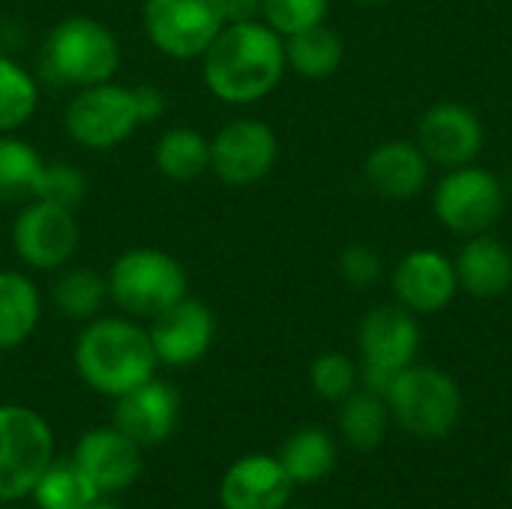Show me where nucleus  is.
<instances>
[{
  "mask_svg": "<svg viewBox=\"0 0 512 509\" xmlns=\"http://www.w3.org/2000/svg\"><path fill=\"white\" fill-rule=\"evenodd\" d=\"M285 69V39L261 18L228 21L201 54L207 90L228 105H252L270 96Z\"/></svg>",
  "mask_w": 512,
  "mask_h": 509,
  "instance_id": "f257e3e1",
  "label": "nucleus"
},
{
  "mask_svg": "<svg viewBox=\"0 0 512 509\" xmlns=\"http://www.w3.org/2000/svg\"><path fill=\"white\" fill-rule=\"evenodd\" d=\"M75 372L99 396L117 399L156 378L159 360L147 327L129 315L93 318L75 339Z\"/></svg>",
  "mask_w": 512,
  "mask_h": 509,
  "instance_id": "f03ea898",
  "label": "nucleus"
},
{
  "mask_svg": "<svg viewBox=\"0 0 512 509\" xmlns=\"http://www.w3.org/2000/svg\"><path fill=\"white\" fill-rule=\"evenodd\" d=\"M165 114V93L153 84H117L102 81L93 87L75 90L66 102L63 126L66 135L84 150H111L132 138L144 123H153Z\"/></svg>",
  "mask_w": 512,
  "mask_h": 509,
  "instance_id": "7ed1b4c3",
  "label": "nucleus"
},
{
  "mask_svg": "<svg viewBox=\"0 0 512 509\" xmlns=\"http://www.w3.org/2000/svg\"><path fill=\"white\" fill-rule=\"evenodd\" d=\"M45 72L66 87H93L114 81L123 63L120 39L114 30L90 15H69L57 21L42 42Z\"/></svg>",
  "mask_w": 512,
  "mask_h": 509,
  "instance_id": "20e7f679",
  "label": "nucleus"
},
{
  "mask_svg": "<svg viewBox=\"0 0 512 509\" xmlns=\"http://www.w3.org/2000/svg\"><path fill=\"white\" fill-rule=\"evenodd\" d=\"M108 300L135 321H150L189 294L186 267L162 249H129L105 273Z\"/></svg>",
  "mask_w": 512,
  "mask_h": 509,
  "instance_id": "39448f33",
  "label": "nucleus"
},
{
  "mask_svg": "<svg viewBox=\"0 0 512 509\" xmlns=\"http://www.w3.org/2000/svg\"><path fill=\"white\" fill-rule=\"evenodd\" d=\"M51 423L27 405H0V504L30 498L42 471L57 459Z\"/></svg>",
  "mask_w": 512,
  "mask_h": 509,
  "instance_id": "423d86ee",
  "label": "nucleus"
},
{
  "mask_svg": "<svg viewBox=\"0 0 512 509\" xmlns=\"http://www.w3.org/2000/svg\"><path fill=\"white\" fill-rule=\"evenodd\" d=\"M387 405L399 426L417 438H444L462 417L459 384L435 366H405L390 393Z\"/></svg>",
  "mask_w": 512,
  "mask_h": 509,
  "instance_id": "0eeeda50",
  "label": "nucleus"
},
{
  "mask_svg": "<svg viewBox=\"0 0 512 509\" xmlns=\"http://www.w3.org/2000/svg\"><path fill=\"white\" fill-rule=\"evenodd\" d=\"M144 33L165 57H201L228 24L225 0H144Z\"/></svg>",
  "mask_w": 512,
  "mask_h": 509,
  "instance_id": "6e6552de",
  "label": "nucleus"
},
{
  "mask_svg": "<svg viewBox=\"0 0 512 509\" xmlns=\"http://www.w3.org/2000/svg\"><path fill=\"white\" fill-rule=\"evenodd\" d=\"M435 216L444 228L462 237L486 234L504 213L501 180L477 165L450 168L432 198Z\"/></svg>",
  "mask_w": 512,
  "mask_h": 509,
  "instance_id": "1a4fd4ad",
  "label": "nucleus"
},
{
  "mask_svg": "<svg viewBox=\"0 0 512 509\" xmlns=\"http://www.w3.org/2000/svg\"><path fill=\"white\" fill-rule=\"evenodd\" d=\"M9 237L15 258L30 270H63L78 252L75 210L45 198H33L21 204Z\"/></svg>",
  "mask_w": 512,
  "mask_h": 509,
  "instance_id": "9d476101",
  "label": "nucleus"
},
{
  "mask_svg": "<svg viewBox=\"0 0 512 509\" xmlns=\"http://www.w3.org/2000/svg\"><path fill=\"white\" fill-rule=\"evenodd\" d=\"M279 159L276 132L255 117L225 123L210 138V171L225 186H252L264 180Z\"/></svg>",
  "mask_w": 512,
  "mask_h": 509,
  "instance_id": "9b49d317",
  "label": "nucleus"
},
{
  "mask_svg": "<svg viewBox=\"0 0 512 509\" xmlns=\"http://www.w3.org/2000/svg\"><path fill=\"white\" fill-rule=\"evenodd\" d=\"M147 333H150L159 366L183 369V366L204 360L207 351L213 348L216 315L204 300L186 294L180 303H174L162 315L150 318Z\"/></svg>",
  "mask_w": 512,
  "mask_h": 509,
  "instance_id": "f8f14e48",
  "label": "nucleus"
},
{
  "mask_svg": "<svg viewBox=\"0 0 512 509\" xmlns=\"http://www.w3.org/2000/svg\"><path fill=\"white\" fill-rule=\"evenodd\" d=\"M72 462L84 471L99 498H108L138 483L144 471V450L117 426H96L78 438Z\"/></svg>",
  "mask_w": 512,
  "mask_h": 509,
  "instance_id": "ddd939ff",
  "label": "nucleus"
},
{
  "mask_svg": "<svg viewBox=\"0 0 512 509\" xmlns=\"http://www.w3.org/2000/svg\"><path fill=\"white\" fill-rule=\"evenodd\" d=\"M177 423H180V393L168 381L150 378L114 399L111 426H117L141 450L165 444L177 432Z\"/></svg>",
  "mask_w": 512,
  "mask_h": 509,
  "instance_id": "4468645a",
  "label": "nucleus"
},
{
  "mask_svg": "<svg viewBox=\"0 0 512 509\" xmlns=\"http://www.w3.org/2000/svg\"><path fill=\"white\" fill-rule=\"evenodd\" d=\"M417 147L435 165L444 168L471 165L483 147V123L468 105L438 102L420 117Z\"/></svg>",
  "mask_w": 512,
  "mask_h": 509,
  "instance_id": "2eb2a0df",
  "label": "nucleus"
},
{
  "mask_svg": "<svg viewBox=\"0 0 512 509\" xmlns=\"http://www.w3.org/2000/svg\"><path fill=\"white\" fill-rule=\"evenodd\" d=\"M291 495L294 480L282 468L279 456H240L219 480L222 509H285L291 507Z\"/></svg>",
  "mask_w": 512,
  "mask_h": 509,
  "instance_id": "dca6fc26",
  "label": "nucleus"
},
{
  "mask_svg": "<svg viewBox=\"0 0 512 509\" xmlns=\"http://www.w3.org/2000/svg\"><path fill=\"white\" fill-rule=\"evenodd\" d=\"M363 366L402 372L414 363L420 348V327L405 306H378L363 315L357 330Z\"/></svg>",
  "mask_w": 512,
  "mask_h": 509,
  "instance_id": "f3484780",
  "label": "nucleus"
},
{
  "mask_svg": "<svg viewBox=\"0 0 512 509\" xmlns=\"http://www.w3.org/2000/svg\"><path fill=\"white\" fill-rule=\"evenodd\" d=\"M393 291L408 312L432 315L453 303L459 291L456 264L432 249L411 252L399 261L393 273Z\"/></svg>",
  "mask_w": 512,
  "mask_h": 509,
  "instance_id": "a211bd4d",
  "label": "nucleus"
},
{
  "mask_svg": "<svg viewBox=\"0 0 512 509\" xmlns=\"http://www.w3.org/2000/svg\"><path fill=\"white\" fill-rule=\"evenodd\" d=\"M429 177V159L411 141H384L366 159V183L387 201L414 198Z\"/></svg>",
  "mask_w": 512,
  "mask_h": 509,
  "instance_id": "6ab92c4d",
  "label": "nucleus"
},
{
  "mask_svg": "<svg viewBox=\"0 0 512 509\" xmlns=\"http://www.w3.org/2000/svg\"><path fill=\"white\" fill-rule=\"evenodd\" d=\"M456 264V279L459 288H465L477 300H492L510 291L512 285V252L495 237L477 234L471 237Z\"/></svg>",
  "mask_w": 512,
  "mask_h": 509,
  "instance_id": "aec40b11",
  "label": "nucleus"
},
{
  "mask_svg": "<svg viewBox=\"0 0 512 509\" xmlns=\"http://www.w3.org/2000/svg\"><path fill=\"white\" fill-rule=\"evenodd\" d=\"M42 318V294L21 270H0V351L21 348Z\"/></svg>",
  "mask_w": 512,
  "mask_h": 509,
  "instance_id": "412c9836",
  "label": "nucleus"
},
{
  "mask_svg": "<svg viewBox=\"0 0 512 509\" xmlns=\"http://www.w3.org/2000/svg\"><path fill=\"white\" fill-rule=\"evenodd\" d=\"M156 171L174 183L201 180L210 171V141L189 126H174L159 135L153 147Z\"/></svg>",
  "mask_w": 512,
  "mask_h": 509,
  "instance_id": "4be33fe9",
  "label": "nucleus"
},
{
  "mask_svg": "<svg viewBox=\"0 0 512 509\" xmlns=\"http://www.w3.org/2000/svg\"><path fill=\"white\" fill-rule=\"evenodd\" d=\"M279 462L294 486H312L327 480L336 468V444L324 429L306 426L285 438V444L279 447Z\"/></svg>",
  "mask_w": 512,
  "mask_h": 509,
  "instance_id": "5701e85b",
  "label": "nucleus"
},
{
  "mask_svg": "<svg viewBox=\"0 0 512 509\" xmlns=\"http://www.w3.org/2000/svg\"><path fill=\"white\" fill-rule=\"evenodd\" d=\"M387 426H390L387 399L369 390H354L339 402V432L354 450L369 453L381 447V441L387 438Z\"/></svg>",
  "mask_w": 512,
  "mask_h": 509,
  "instance_id": "b1692460",
  "label": "nucleus"
},
{
  "mask_svg": "<svg viewBox=\"0 0 512 509\" xmlns=\"http://www.w3.org/2000/svg\"><path fill=\"white\" fill-rule=\"evenodd\" d=\"M45 159L33 144L0 135V204H27L39 192Z\"/></svg>",
  "mask_w": 512,
  "mask_h": 509,
  "instance_id": "393cba45",
  "label": "nucleus"
},
{
  "mask_svg": "<svg viewBox=\"0 0 512 509\" xmlns=\"http://www.w3.org/2000/svg\"><path fill=\"white\" fill-rule=\"evenodd\" d=\"M345 57V45L339 39L336 30L315 24L309 30H300L294 36L285 39V60L288 66L312 81H321L327 75H333L342 66Z\"/></svg>",
  "mask_w": 512,
  "mask_h": 509,
  "instance_id": "a878e982",
  "label": "nucleus"
},
{
  "mask_svg": "<svg viewBox=\"0 0 512 509\" xmlns=\"http://www.w3.org/2000/svg\"><path fill=\"white\" fill-rule=\"evenodd\" d=\"M108 300V282L90 267H63L51 285L54 309L69 321H93Z\"/></svg>",
  "mask_w": 512,
  "mask_h": 509,
  "instance_id": "bb28decb",
  "label": "nucleus"
},
{
  "mask_svg": "<svg viewBox=\"0 0 512 509\" xmlns=\"http://www.w3.org/2000/svg\"><path fill=\"white\" fill-rule=\"evenodd\" d=\"M36 509H84L99 501V492L72 459H54L30 492Z\"/></svg>",
  "mask_w": 512,
  "mask_h": 509,
  "instance_id": "cd10ccee",
  "label": "nucleus"
},
{
  "mask_svg": "<svg viewBox=\"0 0 512 509\" xmlns=\"http://www.w3.org/2000/svg\"><path fill=\"white\" fill-rule=\"evenodd\" d=\"M39 105L33 75L9 54H0V135L21 129Z\"/></svg>",
  "mask_w": 512,
  "mask_h": 509,
  "instance_id": "c85d7f7f",
  "label": "nucleus"
},
{
  "mask_svg": "<svg viewBox=\"0 0 512 509\" xmlns=\"http://www.w3.org/2000/svg\"><path fill=\"white\" fill-rule=\"evenodd\" d=\"M330 0H261V21L282 39L324 24Z\"/></svg>",
  "mask_w": 512,
  "mask_h": 509,
  "instance_id": "c756f323",
  "label": "nucleus"
},
{
  "mask_svg": "<svg viewBox=\"0 0 512 509\" xmlns=\"http://www.w3.org/2000/svg\"><path fill=\"white\" fill-rule=\"evenodd\" d=\"M309 381H312V390L327 399V402H342L345 396H351L357 390V366L345 357V354H321L315 357L312 369H309Z\"/></svg>",
  "mask_w": 512,
  "mask_h": 509,
  "instance_id": "7c9ffc66",
  "label": "nucleus"
},
{
  "mask_svg": "<svg viewBox=\"0 0 512 509\" xmlns=\"http://www.w3.org/2000/svg\"><path fill=\"white\" fill-rule=\"evenodd\" d=\"M84 195H87V180L75 165H69V162H45L36 198H45V201H54V204H63V207L75 210L84 201Z\"/></svg>",
  "mask_w": 512,
  "mask_h": 509,
  "instance_id": "2f4dec72",
  "label": "nucleus"
},
{
  "mask_svg": "<svg viewBox=\"0 0 512 509\" xmlns=\"http://www.w3.org/2000/svg\"><path fill=\"white\" fill-rule=\"evenodd\" d=\"M339 270L351 285H369L381 276V255L366 243H354L339 255Z\"/></svg>",
  "mask_w": 512,
  "mask_h": 509,
  "instance_id": "473e14b6",
  "label": "nucleus"
},
{
  "mask_svg": "<svg viewBox=\"0 0 512 509\" xmlns=\"http://www.w3.org/2000/svg\"><path fill=\"white\" fill-rule=\"evenodd\" d=\"M84 509H123L120 504H111V501H105V498H99V501H93L90 507Z\"/></svg>",
  "mask_w": 512,
  "mask_h": 509,
  "instance_id": "72a5a7b5",
  "label": "nucleus"
},
{
  "mask_svg": "<svg viewBox=\"0 0 512 509\" xmlns=\"http://www.w3.org/2000/svg\"><path fill=\"white\" fill-rule=\"evenodd\" d=\"M0 509H21L18 504H0Z\"/></svg>",
  "mask_w": 512,
  "mask_h": 509,
  "instance_id": "f704fd0d",
  "label": "nucleus"
},
{
  "mask_svg": "<svg viewBox=\"0 0 512 509\" xmlns=\"http://www.w3.org/2000/svg\"><path fill=\"white\" fill-rule=\"evenodd\" d=\"M360 3H378V0H360Z\"/></svg>",
  "mask_w": 512,
  "mask_h": 509,
  "instance_id": "c9c22d12",
  "label": "nucleus"
},
{
  "mask_svg": "<svg viewBox=\"0 0 512 509\" xmlns=\"http://www.w3.org/2000/svg\"><path fill=\"white\" fill-rule=\"evenodd\" d=\"M285 509H303V507H285Z\"/></svg>",
  "mask_w": 512,
  "mask_h": 509,
  "instance_id": "e433bc0d",
  "label": "nucleus"
}]
</instances>
